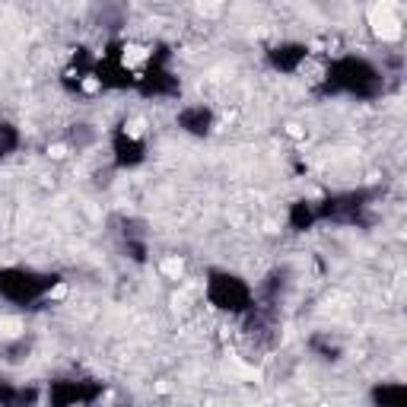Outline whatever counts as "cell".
Wrapping results in <instances>:
<instances>
[{
    "label": "cell",
    "mask_w": 407,
    "mask_h": 407,
    "mask_svg": "<svg viewBox=\"0 0 407 407\" xmlns=\"http://www.w3.org/2000/svg\"><path fill=\"white\" fill-rule=\"evenodd\" d=\"M22 334V321L19 318H0V337L4 341H13Z\"/></svg>",
    "instance_id": "6da1fadb"
},
{
    "label": "cell",
    "mask_w": 407,
    "mask_h": 407,
    "mask_svg": "<svg viewBox=\"0 0 407 407\" xmlns=\"http://www.w3.org/2000/svg\"><path fill=\"white\" fill-rule=\"evenodd\" d=\"M182 258H169V261H165V264H162V274H165V277H178V274H182Z\"/></svg>",
    "instance_id": "7a4b0ae2"
},
{
    "label": "cell",
    "mask_w": 407,
    "mask_h": 407,
    "mask_svg": "<svg viewBox=\"0 0 407 407\" xmlns=\"http://www.w3.org/2000/svg\"><path fill=\"white\" fill-rule=\"evenodd\" d=\"M83 89H86V92H99V80H86V83H83Z\"/></svg>",
    "instance_id": "3957f363"
},
{
    "label": "cell",
    "mask_w": 407,
    "mask_h": 407,
    "mask_svg": "<svg viewBox=\"0 0 407 407\" xmlns=\"http://www.w3.org/2000/svg\"><path fill=\"white\" fill-rule=\"evenodd\" d=\"M51 156H54V159H64L67 150H64V147H51Z\"/></svg>",
    "instance_id": "277c9868"
}]
</instances>
